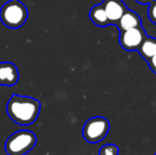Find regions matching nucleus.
I'll return each mask as SVG.
<instances>
[{"label": "nucleus", "mask_w": 156, "mask_h": 155, "mask_svg": "<svg viewBox=\"0 0 156 155\" xmlns=\"http://www.w3.org/2000/svg\"><path fill=\"white\" fill-rule=\"evenodd\" d=\"M41 112V102L29 96L12 95L6 103V114L14 123L28 126L36 121Z\"/></svg>", "instance_id": "1"}, {"label": "nucleus", "mask_w": 156, "mask_h": 155, "mask_svg": "<svg viewBox=\"0 0 156 155\" xmlns=\"http://www.w3.org/2000/svg\"><path fill=\"white\" fill-rule=\"evenodd\" d=\"M28 16L27 6L19 0H10L0 9V20L9 29L21 28L28 20Z\"/></svg>", "instance_id": "2"}, {"label": "nucleus", "mask_w": 156, "mask_h": 155, "mask_svg": "<svg viewBox=\"0 0 156 155\" xmlns=\"http://www.w3.org/2000/svg\"><path fill=\"white\" fill-rule=\"evenodd\" d=\"M37 143V137L32 131L19 130L8 137L4 150L8 155H26L32 151Z\"/></svg>", "instance_id": "3"}, {"label": "nucleus", "mask_w": 156, "mask_h": 155, "mask_svg": "<svg viewBox=\"0 0 156 155\" xmlns=\"http://www.w3.org/2000/svg\"><path fill=\"white\" fill-rule=\"evenodd\" d=\"M109 132V121L104 117L97 116L88 119L83 125L82 134L89 143H98L107 136Z\"/></svg>", "instance_id": "4"}, {"label": "nucleus", "mask_w": 156, "mask_h": 155, "mask_svg": "<svg viewBox=\"0 0 156 155\" xmlns=\"http://www.w3.org/2000/svg\"><path fill=\"white\" fill-rule=\"evenodd\" d=\"M146 38V32L142 27L133 28V29L121 31L120 34V45L124 50L134 51L138 50L144 39Z\"/></svg>", "instance_id": "5"}, {"label": "nucleus", "mask_w": 156, "mask_h": 155, "mask_svg": "<svg viewBox=\"0 0 156 155\" xmlns=\"http://www.w3.org/2000/svg\"><path fill=\"white\" fill-rule=\"evenodd\" d=\"M102 5L106 13L109 25L117 23L125 11L127 10L126 5L121 0H104L102 2Z\"/></svg>", "instance_id": "6"}, {"label": "nucleus", "mask_w": 156, "mask_h": 155, "mask_svg": "<svg viewBox=\"0 0 156 155\" xmlns=\"http://www.w3.org/2000/svg\"><path fill=\"white\" fill-rule=\"evenodd\" d=\"M19 80V72L15 64L11 62L0 63V85L14 86Z\"/></svg>", "instance_id": "7"}, {"label": "nucleus", "mask_w": 156, "mask_h": 155, "mask_svg": "<svg viewBox=\"0 0 156 155\" xmlns=\"http://www.w3.org/2000/svg\"><path fill=\"white\" fill-rule=\"evenodd\" d=\"M118 26L120 28V31H125V30L140 27L141 20H140V17L135 12L131 10H126L118 21Z\"/></svg>", "instance_id": "8"}, {"label": "nucleus", "mask_w": 156, "mask_h": 155, "mask_svg": "<svg viewBox=\"0 0 156 155\" xmlns=\"http://www.w3.org/2000/svg\"><path fill=\"white\" fill-rule=\"evenodd\" d=\"M89 18L98 27H105V26L109 25V21L107 19L106 13L104 11L102 3L97 4L91 8L90 12H89Z\"/></svg>", "instance_id": "9"}, {"label": "nucleus", "mask_w": 156, "mask_h": 155, "mask_svg": "<svg viewBox=\"0 0 156 155\" xmlns=\"http://www.w3.org/2000/svg\"><path fill=\"white\" fill-rule=\"evenodd\" d=\"M138 51H139L140 55L147 61L154 56L156 54V38L146 36L140 47L138 48Z\"/></svg>", "instance_id": "10"}, {"label": "nucleus", "mask_w": 156, "mask_h": 155, "mask_svg": "<svg viewBox=\"0 0 156 155\" xmlns=\"http://www.w3.org/2000/svg\"><path fill=\"white\" fill-rule=\"evenodd\" d=\"M119 154V148L113 143H107L101 147L99 155H118Z\"/></svg>", "instance_id": "11"}, {"label": "nucleus", "mask_w": 156, "mask_h": 155, "mask_svg": "<svg viewBox=\"0 0 156 155\" xmlns=\"http://www.w3.org/2000/svg\"><path fill=\"white\" fill-rule=\"evenodd\" d=\"M148 17L154 25H156V0H153L151 3H149Z\"/></svg>", "instance_id": "12"}, {"label": "nucleus", "mask_w": 156, "mask_h": 155, "mask_svg": "<svg viewBox=\"0 0 156 155\" xmlns=\"http://www.w3.org/2000/svg\"><path fill=\"white\" fill-rule=\"evenodd\" d=\"M148 65H149V67L151 68V70H152L153 72L156 75V54L154 56H152L151 58H149V60H148Z\"/></svg>", "instance_id": "13"}, {"label": "nucleus", "mask_w": 156, "mask_h": 155, "mask_svg": "<svg viewBox=\"0 0 156 155\" xmlns=\"http://www.w3.org/2000/svg\"><path fill=\"white\" fill-rule=\"evenodd\" d=\"M135 1H137L138 3H140V4H149V3H151L153 0H135Z\"/></svg>", "instance_id": "14"}, {"label": "nucleus", "mask_w": 156, "mask_h": 155, "mask_svg": "<svg viewBox=\"0 0 156 155\" xmlns=\"http://www.w3.org/2000/svg\"><path fill=\"white\" fill-rule=\"evenodd\" d=\"M154 155H156V153H155V154H154Z\"/></svg>", "instance_id": "15"}]
</instances>
